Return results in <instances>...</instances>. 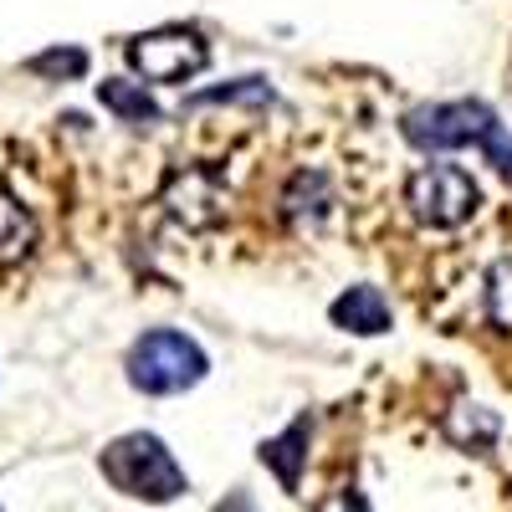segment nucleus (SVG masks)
I'll return each mask as SVG.
<instances>
[{"instance_id": "f257e3e1", "label": "nucleus", "mask_w": 512, "mask_h": 512, "mask_svg": "<svg viewBox=\"0 0 512 512\" xmlns=\"http://www.w3.org/2000/svg\"><path fill=\"white\" fill-rule=\"evenodd\" d=\"M103 477L123 492V497H139V502H175L185 497V472L180 461L169 456V446L149 431H128L118 441H108V451L98 456Z\"/></svg>"}, {"instance_id": "f03ea898", "label": "nucleus", "mask_w": 512, "mask_h": 512, "mask_svg": "<svg viewBox=\"0 0 512 512\" xmlns=\"http://www.w3.org/2000/svg\"><path fill=\"white\" fill-rule=\"evenodd\" d=\"M205 349L180 328H149L128 349V384L139 395H185L205 379Z\"/></svg>"}, {"instance_id": "7ed1b4c3", "label": "nucleus", "mask_w": 512, "mask_h": 512, "mask_svg": "<svg viewBox=\"0 0 512 512\" xmlns=\"http://www.w3.org/2000/svg\"><path fill=\"white\" fill-rule=\"evenodd\" d=\"M400 128L420 154H451V149H482V139L497 128V113L477 98H451L410 108Z\"/></svg>"}, {"instance_id": "20e7f679", "label": "nucleus", "mask_w": 512, "mask_h": 512, "mask_svg": "<svg viewBox=\"0 0 512 512\" xmlns=\"http://www.w3.org/2000/svg\"><path fill=\"white\" fill-rule=\"evenodd\" d=\"M405 205H410V216L420 226H431V231H456L477 216V205H482V190L477 180L466 175L461 164H425L410 175L405 185Z\"/></svg>"}, {"instance_id": "39448f33", "label": "nucleus", "mask_w": 512, "mask_h": 512, "mask_svg": "<svg viewBox=\"0 0 512 512\" xmlns=\"http://www.w3.org/2000/svg\"><path fill=\"white\" fill-rule=\"evenodd\" d=\"M128 62H134L144 82H190L195 72H205L210 47L190 26H159V31H144L128 41Z\"/></svg>"}, {"instance_id": "423d86ee", "label": "nucleus", "mask_w": 512, "mask_h": 512, "mask_svg": "<svg viewBox=\"0 0 512 512\" xmlns=\"http://www.w3.org/2000/svg\"><path fill=\"white\" fill-rule=\"evenodd\" d=\"M159 205H164V216L175 221V226H185V231H210V226H221V221H226L231 195H226V185L210 175V169H200V164H180L175 175L164 180Z\"/></svg>"}, {"instance_id": "0eeeda50", "label": "nucleus", "mask_w": 512, "mask_h": 512, "mask_svg": "<svg viewBox=\"0 0 512 512\" xmlns=\"http://www.w3.org/2000/svg\"><path fill=\"white\" fill-rule=\"evenodd\" d=\"M333 210V190H328V175L323 169H297L282 190V216L297 226V231H318Z\"/></svg>"}, {"instance_id": "6e6552de", "label": "nucleus", "mask_w": 512, "mask_h": 512, "mask_svg": "<svg viewBox=\"0 0 512 512\" xmlns=\"http://www.w3.org/2000/svg\"><path fill=\"white\" fill-rule=\"evenodd\" d=\"M441 436H446L456 451H466V456H482V451H492V441L502 436V420H497V410H487V405H477V400H456V405L446 410V420H441Z\"/></svg>"}, {"instance_id": "1a4fd4ad", "label": "nucleus", "mask_w": 512, "mask_h": 512, "mask_svg": "<svg viewBox=\"0 0 512 512\" xmlns=\"http://www.w3.org/2000/svg\"><path fill=\"white\" fill-rule=\"evenodd\" d=\"M328 318H333V328H344V333L379 338L384 328H390V303H384L379 287H349V292L328 308Z\"/></svg>"}, {"instance_id": "9d476101", "label": "nucleus", "mask_w": 512, "mask_h": 512, "mask_svg": "<svg viewBox=\"0 0 512 512\" xmlns=\"http://www.w3.org/2000/svg\"><path fill=\"white\" fill-rule=\"evenodd\" d=\"M308 441H313V415H297L282 436H272L267 446H262V461L277 472V482L287 487V492H297L303 487V461H308Z\"/></svg>"}, {"instance_id": "9b49d317", "label": "nucleus", "mask_w": 512, "mask_h": 512, "mask_svg": "<svg viewBox=\"0 0 512 512\" xmlns=\"http://www.w3.org/2000/svg\"><path fill=\"white\" fill-rule=\"evenodd\" d=\"M98 103H103L113 118L134 123V128H154V123L164 118L159 103L149 98L144 82H128V77H108V82H98Z\"/></svg>"}, {"instance_id": "f8f14e48", "label": "nucleus", "mask_w": 512, "mask_h": 512, "mask_svg": "<svg viewBox=\"0 0 512 512\" xmlns=\"http://www.w3.org/2000/svg\"><path fill=\"white\" fill-rule=\"evenodd\" d=\"M31 246H36V216L21 200L0 195V267H16Z\"/></svg>"}, {"instance_id": "ddd939ff", "label": "nucleus", "mask_w": 512, "mask_h": 512, "mask_svg": "<svg viewBox=\"0 0 512 512\" xmlns=\"http://www.w3.org/2000/svg\"><path fill=\"white\" fill-rule=\"evenodd\" d=\"M88 52L82 47H47V52H36L26 57V72L31 77H47V82H77L82 72H88Z\"/></svg>"}, {"instance_id": "4468645a", "label": "nucleus", "mask_w": 512, "mask_h": 512, "mask_svg": "<svg viewBox=\"0 0 512 512\" xmlns=\"http://www.w3.org/2000/svg\"><path fill=\"white\" fill-rule=\"evenodd\" d=\"M482 303H487V318L497 328L512 333V256H497V262L487 267V282H482Z\"/></svg>"}, {"instance_id": "2eb2a0df", "label": "nucleus", "mask_w": 512, "mask_h": 512, "mask_svg": "<svg viewBox=\"0 0 512 512\" xmlns=\"http://www.w3.org/2000/svg\"><path fill=\"white\" fill-rule=\"evenodd\" d=\"M210 103H241V108H272V82L262 77H241L231 88H210V93H195L190 108H210Z\"/></svg>"}, {"instance_id": "dca6fc26", "label": "nucleus", "mask_w": 512, "mask_h": 512, "mask_svg": "<svg viewBox=\"0 0 512 512\" xmlns=\"http://www.w3.org/2000/svg\"><path fill=\"white\" fill-rule=\"evenodd\" d=\"M482 154H487V164L497 169V175H502V180L512 185V134H507V128H502V123H497V128H492V134L482 139Z\"/></svg>"}, {"instance_id": "f3484780", "label": "nucleus", "mask_w": 512, "mask_h": 512, "mask_svg": "<svg viewBox=\"0 0 512 512\" xmlns=\"http://www.w3.org/2000/svg\"><path fill=\"white\" fill-rule=\"evenodd\" d=\"M313 512H369V502H364L354 487H338V492H328Z\"/></svg>"}, {"instance_id": "a211bd4d", "label": "nucleus", "mask_w": 512, "mask_h": 512, "mask_svg": "<svg viewBox=\"0 0 512 512\" xmlns=\"http://www.w3.org/2000/svg\"><path fill=\"white\" fill-rule=\"evenodd\" d=\"M216 512H256V507H251V497H246V492H231Z\"/></svg>"}]
</instances>
